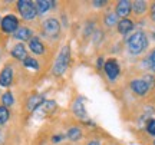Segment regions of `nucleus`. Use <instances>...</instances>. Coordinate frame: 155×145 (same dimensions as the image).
<instances>
[{"instance_id":"f257e3e1","label":"nucleus","mask_w":155,"mask_h":145,"mask_svg":"<svg viewBox=\"0 0 155 145\" xmlns=\"http://www.w3.org/2000/svg\"><path fill=\"white\" fill-rule=\"evenodd\" d=\"M148 46V40L144 32H137L128 39V50L132 55H139Z\"/></svg>"},{"instance_id":"f03ea898","label":"nucleus","mask_w":155,"mask_h":145,"mask_svg":"<svg viewBox=\"0 0 155 145\" xmlns=\"http://www.w3.org/2000/svg\"><path fill=\"white\" fill-rule=\"evenodd\" d=\"M69 59H71V50H69V46H65V48H62L61 53L58 55L55 65H53V73L56 76H61L62 73H65L68 65H69Z\"/></svg>"},{"instance_id":"7ed1b4c3","label":"nucleus","mask_w":155,"mask_h":145,"mask_svg":"<svg viewBox=\"0 0 155 145\" xmlns=\"http://www.w3.org/2000/svg\"><path fill=\"white\" fill-rule=\"evenodd\" d=\"M17 9L20 12L22 17L26 19V20H32V19H35V16L38 15L36 7H35V3L30 2V0H20V2H17Z\"/></svg>"},{"instance_id":"20e7f679","label":"nucleus","mask_w":155,"mask_h":145,"mask_svg":"<svg viewBox=\"0 0 155 145\" xmlns=\"http://www.w3.org/2000/svg\"><path fill=\"white\" fill-rule=\"evenodd\" d=\"M17 26H19V20L13 15H7L2 20V29L5 33H15L17 30Z\"/></svg>"},{"instance_id":"39448f33","label":"nucleus","mask_w":155,"mask_h":145,"mask_svg":"<svg viewBox=\"0 0 155 145\" xmlns=\"http://www.w3.org/2000/svg\"><path fill=\"white\" fill-rule=\"evenodd\" d=\"M43 30L48 36H58L61 30V25L58 22V19H46L43 23Z\"/></svg>"},{"instance_id":"423d86ee","label":"nucleus","mask_w":155,"mask_h":145,"mask_svg":"<svg viewBox=\"0 0 155 145\" xmlns=\"http://www.w3.org/2000/svg\"><path fill=\"white\" fill-rule=\"evenodd\" d=\"M104 69H105L106 75H108V78L111 79V81H115L118 78V75H119V66H118L115 59L106 61L105 65H104Z\"/></svg>"},{"instance_id":"0eeeda50","label":"nucleus","mask_w":155,"mask_h":145,"mask_svg":"<svg viewBox=\"0 0 155 145\" xmlns=\"http://www.w3.org/2000/svg\"><path fill=\"white\" fill-rule=\"evenodd\" d=\"M131 10H132V5H131L128 0H121V2H118V5H116V16L118 17L125 19V17L131 13Z\"/></svg>"},{"instance_id":"6e6552de","label":"nucleus","mask_w":155,"mask_h":145,"mask_svg":"<svg viewBox=\"0 0 155 145\" xmlns=\"http://www.w3.org/2000/svg\"><path fill=\"white\" fill-rule=\"evenodd\" d=\"M131 89H132L137 95L142 96L150 91V88H148V85L144 82V79H135V81L131 82Z\"/></svg>"},{"instance_id":"1a4fd4ad","label":"nucleus","mask_w":155,"mask_h":145,"mask_svg":"<svg viewBox=\"0 0 155 145\" xmlns=\"http://www.w3.org/2000/svg\"><path fill=\"white\" fill-rule=\"evenodd\" d=\"M13 81V71L10 66H6L0 73V85L2 86H9Z\"/></svg>"},{"instance_id":"9d476101","label":"nucleus","mask_w":155,"mask_h":145,"mask_svg":"<svg viewBox=\"0 0 155 145\" xmlns=\"http://www.w3.org/2000/svg\"><path fill=\"white\" fill-rule=\"evenodd\" d=\"M55 6V2H50V0H38L36 3H35V7H36V12L38 13H46V12L52 9Z\"/></svg>"},{"instance_id":"9b49d317","label":"nucleus","mask_w":155,"mask_h":145,"mask_svg":"<svg viewBox=\"0 0 155 145\" xmlns=\"http://www.w3.org/2000/svg\"><path fill=\"white\" fill-rule=\"evenodd\" d=\"M134 28V23L132 20H129V19H122L118 22V32L121 35H127Z\"/></svg>"},{"instance_id":"f8f14e48","label":"nucleus","mask_w":155,"mask_h":145,"mask_svg":"<svg viewBox=\"0 0 155 145\" xmlns=\"http://www.w3.org/2000/svg\"><path fill=\"white\" fill-rule=\"evenodd\" d=\"M29 48H30V50H32L33 53H36V55H42L45 52V46L42 45V42H40L38 38H30Z\"/></svg>"},{"instance_id":"ddd939ff","label":"nucleus","mask_w":155,"mask_h":145,"mask_svg":"<svg viewBox=\"0 0 155 145\" xmlns=\"http://www.w3.org/2000/svg\"><path fill=\"white\" fill-rule=\"evenodd\" d=\"M12 56L13 58H16L19 61H25L28 56H26V49H25V46L22 43H17L15 45V48L12 49Z\"/></svg>"},{"instance_id":"4468645a","label":"nucleus","mask_w":155,"mask_h":145,"mask_svg":"<svg viewBox=\"0 0 155 145\" xmlns=\"http://www.w3.org/2000/svg\"><path fill=\"white\" fill-rule=\"evenodd\" d=\"M73 112L79 118H86V112H85V106H83V98H78L75 101V104H73Z\"/></svg>"},{"instance_id":"2eb2a0df","label":"nucleus","mask_w":155,"mask_h":145,"mask_svg":"<svg viewBox=\"0 0 155 145\" xmlns=\"http://www.w3.org/2000/svg\"><path fill=\"white\" fill-rule=\"evenodd\" d=\"M45 102V99H43V96H40V95H35V96H32L30 99L28 101V109L29 111H36L39 106L42 105Z\"/></svg>"},{"instance_id":"dca6fc26","label":"nucleus","mask_w":155,"mask_h":145,"mask_svg":"<svg viewBox=\"0 0 155 145\" xmlns=\"http://www.w3.org/2000/svg\"><path fill=\"white\" fill-rule=\"evenodd\" d=\"M13 35H15V38L17 40H29L30 36H32V30L29 28H20V29H17Z\"/></svg>"},{"instance_id":"f3484780","label":"nucleus","mask_w":155,"mask_h":145,"mask_svg":"<svg viewBox=\"0 0 155 145\" xmlns=\"http://www.w3.org/2000/svg\"><path fill=\"white\" fill-rule=\"evenodd\" d=\"M56 108V104L53 102V101H45L42 105L39 106L36 111L39 112H43V114H50V112H53Z\"/></svg>"},{"instance_id":"a211bd4d","label":"nucleus","mask_w":155,"mask_h":145,"mask_svg":"<svg viewBox=\"0 0 155 145\" xmlns=\"http://www.w3.org/2000/svg\"><path fill=\"white\" fill-rule=\"evenodd\" d=\"M66 137L71 141H79L82 138V131H81V128H76V127H75V128H71L68 131Z\"/></svg>"},{"instance_id":"6ab92c4d","label":"nucleus","mask_w":155,"mask_h":145,"mask_svg":"<svg viewBox=\"0 0 155 145\" xmlns=\"http://www.w3.org/2000/svg\"><path fill=\"white\" fill-rule=\"evenodd\" d=\"M132 9L137 15H142L145 10H147V2H142V0H137L134 2L132 5Z\"/></svg>"},{"instance_id":"aec40b11","label":"nucleus","mask_w":155,"mask_h":145,"mask_svg":"<svg viewBox=\"0 0 155 145\" xmlns=\"http://www.w3.org/2000/svg\"><path fill=\"white\" fill-rule=\"evenodd\" d=\"M9 117H10L9 109H7L6 106H0V125H3V124L7 122Z\"/></svg>"},{"instance_id":"412c9836","label":"nucleus","mask_w":155,"mask_h":145,"mask_svg":"<svg viewBox=\"0 0 155 145\" xmlns=\"http://www.w3.org/2000/svg\"><path fill=\"white\" fill-rule=\"evenodd\" d=\"M2 101H3V105L7 108V106H10V105H13V95H12L10 92H6L5 95H3V98H2Z\"/></svg>"},{"instance_id":"4be33fe9","label":"nucleus","mask_w":155,"mask_h":145,"mask_svg":"<svg viewBox=\"0 0 155 145\" xmlns=\"http://www.w3.org/2000/svg\"><path fill=\"white\" fill-rule=\"evenodd\" d=\"M25 66L26 68H32V69H39V63L32 58H26L25 59Z\"/></svg>"},{"instance_id":"5701e85b","label":"nucleus","mask_w":155,"mask_h":145,"mask_svg":"<svg viewBox=\"0 0 155 145\" xmlns=\"http://www.w3.org/2000/svg\"><path fill=\"white\" fill-rule=\"evenodd\" d=\"M116 15H114V13H109V15H106L105 16V23L106 26H114L116 23Z\"/></svg>"},{"instance_id":"b1692460","label":"nucleus","mask_w":155,"mask_h":145,"mask_svg":"<svg viewBox=\"0 0 155 145\" xmlns=\"http://www.w3.org/2000/svg\"><path fill=\"white\" fill-rule=\"evenodd\" d=\"M147 131L150 135H155V119H150L147 122Z\"/></svg>"},{"instance_id":"393cba45","label":"nucleus","mask_w":155,"mask_h":145,"mask_svg":"<svg viewBox=\"0 0 155 145\" xmlns=\"http://www.w3.org/2000/svg\"><path fill=\"white\" fill-rule=\"evenodd\" d=\"M144 82L148 85V88H150V89H152V88L155 86V79H154V76H151V75H145Z\"/></svg>"},{"instance_id":"a878e982","label":"nucleus","mask_w":155,"mask_h":145,"mask_svg":"<svg viewBox=\"0 0 155 145\" xmlns=\"http://www.w3.org/2000/svg\"><path fill=\"white\" fill-rule=\"evenodd\" d=\"M150 63H151V69L155 72V49L152 50V53L150 56Z\"/></svg>"},{"instance_id":"bb28decb","label":"nucleus","mask_w":155,"mask_h":145,"mask_svg":"<svg viewBox=\"0 0 155 145\" xmlns=\"http://www.w3.org/2000/svg\"><path fill=\"white\" fill-rule=\"evenodd\" d=\"M63 138H65V135H55V137L52 138V141H53V142H59V141L63 140Z\"/></svg>"},{"instance_id":"cd10ccee","label":"nucleus","mask_w":155,"mask_h":145,"mask_svg":"<svg viewBox=\"0 0 155 145\" xmlns=\"http://www.w3.org/2000/svg\"><path fill=\"white\" fill-rule=\"evenodd\" d=\"M151 19L155 22V3L152 5V7H151Z\"/></svg>"},{"instance_id":"c85d7f7f","label":"nucleus","mask_w":155,"mask_h":145,"mask_svg":"<svg viewBox=\"0 0 155 145\" xmlns=\"http://www.w3.org/2000/svg\"><path fill=\"white\" fill-rule=\"evenodd\" d=\"M94 5H95V6H99V7H101V6L105 5V2H104V0H99V2H98V0H95Z\"/></svg>"},{"instance_id":"c756f323","label":"nucleus","mask_w":155,"mask_h":145,"mask_svg":"<svg viewBox=\"0 0 155 145\" xmlns=\"http://www.w3.org/2000/svg\"><path fill=\"white\" fill-rule=\"evenodd\" d=\"M102 66H104V59L99 58V59H98V68H102Z\"/></svg>"},{"instance_id":"7c9ffc66","label":"nucleus","mask_w":155,"mask_h":145,"mask_svg":"<svg viewBox=\"0 0 155 145\" xmlns=\"http://www.w3.org/2000/svg\"><path fill=\"white\" fill-rule=\"evenodd\" d=\"M88 145H101V144L98 142V141H91V142H89Z\"/></svg>"},{"instance_id":"2f4dec72","label":"nucleus","mask_w":155,"mask_h":145,"mask_svg":"<svg viewBox=\"0 0 155 145\" xmlns=\"http://www.w3.org/2000/svg\"><path fill=\"white\" fill-rule=\"evenodd\" d=\"M152 38H154V39H155V32H154V33H152Z\"/></svg>"},{"instance_id":"473e14b6","label":"nucleus","mask_w":155,"mask_h":145,"mask_svg":"<svg viewBox=\"0 0 155 145\" xmlns=\"http://www.w3.org/2000/svg\"><path fill=\"white\" fill-rule=\"evenodd\" d=\"M154 145H155V141H154Z\"/></svg>"}]
</instances>
